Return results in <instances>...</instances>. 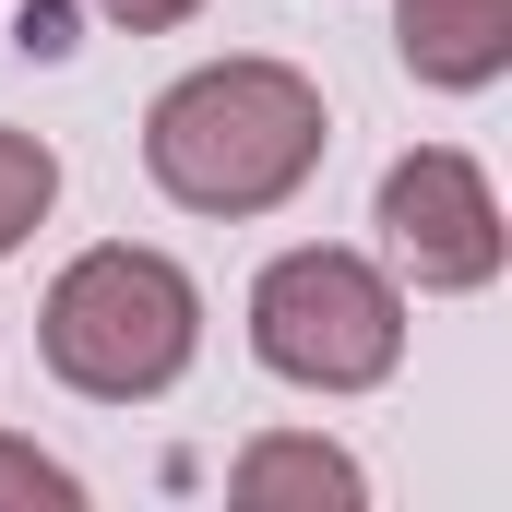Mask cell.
Returning a JSON list of instances; mask_svg holds the SVG:
<instances>
[{
	"label": "cell",
	"instance_id": "30bf717a",
	"mask_svg": "<svg viewBox=\"0 0 512 512\" xmlns=\"http://www.w3.org/2000/svg\"><path fill=\"white\" fill-rule=\"evenodd\" d=\"M24 48L60 60V48H72V12H60V0H24Z\"/></svg>",
	"mask_w": 512,
	"mask_h": 512
},
{
	"label": "cell",
	"instance_id": "277c9868",
	"mask_svg": "<svg viewBox=\"0 0 512 512\" xmlns=\"http://www.w3.org/2000/svg\"><path fill=\"white\" fill-rule=\"evenodd\" d=\"M382 251H393V274H405V286H429V298L489 286L501 251H512L489 167H477V155H453V143L393 155V167H382Z\"/></svg>",
	"mask_w": 512,
	"mask_h": 512
},
{
	"label": "cell",
	"instance_id": "8992f818",
	"mask_svg": "<svg viewBox=\"0 0 512 512\" xmlns=\"http://www.w3.org/2000/svg\"><path fill=\"white\" fill-rule=\"evenodd\" d=\"M227 489H239V512H358L370 477H358L334 441H251Z\"/></svg>",
	"mask_w": 512,
	"mask_h": 512
},
{
	"label": "cell",
	"instance_id": "52a82bcc",
	"mask_svg": "<svg viewBox=\"0 0 512 512\" xmlns=\"http://www.w3.org/2000/svg\"><path fill=\"white\" fill-rule=\"evenodd\" d=\"M48 203H60V155H48L36 131H12V120H0V262H12L36 227H48Z\"/></svg>",
	"mask_w": 512,
	"mask_h": 512
},
{
	"label": "cell",
	"instance_id": "6da1fadb",
	"mask_svg": "<svg viewBox=\"0 0 512 512\" xmlns=\"http://www.w3.org/2000/svg\"><path fill=\"white\" fill-rule=\"evenodd\" d=\"M322 84L286 60H215L191 84L155 96L143 167L179 215H274L310 167H322Z\"/></svg>",
	"mask_w": 512,
	"mask_h": 512
},
{
	"label": "cell",
	"instance_id": "5b68a950",
	"mask_svg": "<svg viewBox=\"0 0 512 512\" xmlns=\"http://www.w3.org/2000/svg\"><path fill=\"white\" fill-rule=\"evenodd\" d=\"M393 48L417 84L441 96H477L512 72V0H393Z\"/></svg>",
	"mask_w": 512,
	"mask_h": 512
},
{
	"label": "cell",
	"instance_id": "9c48e42d",
	"mask_svg": "<svg viewBox=\"0 0 512 512\" xmlns=\"http://www.w3.org/2000/svg\"><path fill=\"white\" fill-rule=\"evenodd\" d=\"M96 12H108V24H131V36H167V24H191L203 0H96Z\"/></svg>",
	"mask_w": 512,
	"mask_h": 512
},
{
	"label": "cell",
	"instance_id": "7a4b0ae2",
	"mask_svg": "<svg viewBox=\"0 0 512 512\" xmlns=\"http://www.w3.org/2000/svg\"><path fill=\"white\" fill-rule=\"evenodd\" d=\"M36 346H48V370L84 393V405H143V393H167L191 370V346H203V286L167 251L108 239V251L60 262V286H48V310H36Z\"/></svg>",
	"mask_w": 512,
	"mask_h": 512
},
{
	"label": "cell",
	"instance_id": "3957f363",
	"mask_svg": "<svg viewBox=\"0 0 512 512\" xmlns=\"http://www.w3.org/2000/svg\"><path fill=\"white\" fill-rule=\"evenodd\" d=\"M251 358L298 393H370L405 358V286L358 251H286L251 286Z\"/></svg>",
	"mask_w": 512,
	"mask_h": 512
},
{
	"label": "cell",
	"instance_id": "ba28073f",
	"mask_svg": "<svg viewBox=\"0 0 512 512\" xmlns=\"http://www.w3.org/2000/svg\"><path fill=\"white\" fill-rule=\"evenodd\" d=\"M0 501H48V512H72V501H84V477H72V465H48L36 441H0Z\"/></svg>",
	"mask_w": 512,
	"mask_h": 512
}]
</instances>
